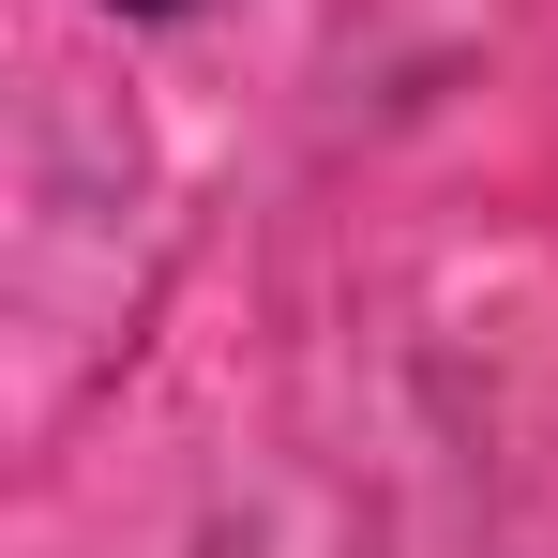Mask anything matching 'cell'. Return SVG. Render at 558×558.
I'll return each instance as SVG.
<instances>
[{"label": "cell", "mask_w": 558, "mask_h": 558, "mask_svg": "<svg viewBox=\"0 0 558 558\" xmlns=\"http://www.w3.org/2000/svg\"><path fill=\"white\" fill-rule=\"evenodd\" d=\"M121 15H196V0H121Z\"/></svg>", "instance_id": "1"}]
</instances>
